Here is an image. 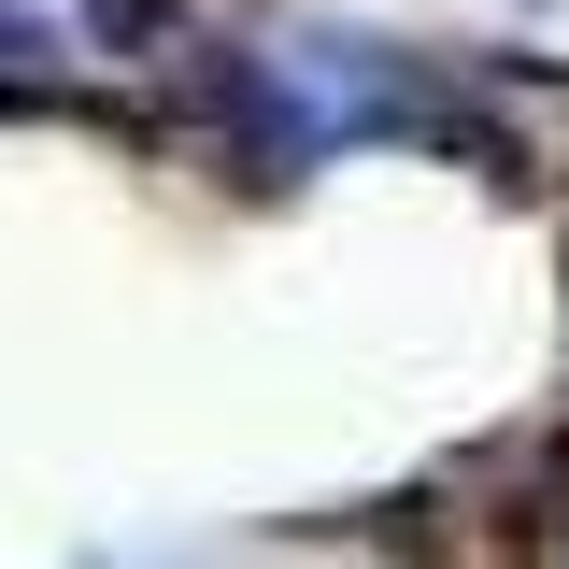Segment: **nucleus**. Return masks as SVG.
<instances>
[{
    "mask_svg": "<svg viewBox=\"0 0 569 569\" xmlns=\"http://www.w3.org/2000/svg\"><path fill=\"white\" fill-rule=\"evenodd\" d=\"M171 71H186V100H200V129L257 171V186H284V171H313V157H342V114L299 86V58H257V43H171Z\"/></svg>",
    "mask_w": 569,
    "mask_h": 569,
    "instance_id": "nucleus-1",
    "label": "nucleus"
}]
</instances>
